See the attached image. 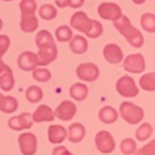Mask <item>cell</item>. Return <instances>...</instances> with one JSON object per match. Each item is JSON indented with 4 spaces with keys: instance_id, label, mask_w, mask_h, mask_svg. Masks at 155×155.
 Instances as JSON below:
<instances>
[{
    "instance_id": "1",
    "label": "cell",
    "mask_w": 155,
    "mask_h": 155,
    "mask_svg": "<svg viewBox=\"0 0 155 155\" xmlns=\"http://www.w3.org/2000/svg\"><path fill=\"white\" fill-rule=\"evenodd\" d=\"M114 27L120 31V34L125 38L129 42V45L135 46V48H142L144 44V37L143 34L136 29L135 26H132L131 21L127 16H121L118 21L114 22Z\"/></svg>"
},
{
    "instance_id": "2",
    "label": "cell",
    "mask_w": 155,
    "mask_h": 155,
    "mask_svg": "<svg viewBox=\"0 0 155 155\" xmlns=\"http://www.w3.org/2000/svg\"><path fill=\"white\" fill-rule=\"evenodd\" d=\"M118 113H120L121 118L131 125H136V124L142 123L144 118V110L129 101H125L120 105Z\"/></svg>"
},
{
    "instance_id": "3",
    "label": "cell",
    "mask_w": 155,
    "mask_h": 155,
    "mask_svg": "<svg viewBox=\"0 0 155 155\" xmlns=\"http://www.w3.org/2000/svg\"><path fill=\"white\" fill-rule=\"evenodd\" d=\"M116 90L124 98H135L139 94V87L132 76L124 75L116 83Z\"/></svg>"
},
{
    "instance_id": "4",
    "label": "cell",
    "mask_w": 155,
    "mask_h": 155,
    "mask_svg": "<svg viewBox=\"0 0 155 155\" xmlns=\"http://www.w3.org/2000/svg\"><path fill=\"white\" fill-rule=\"evenodd\" d=\"M124 70L129 74H143L146 70V59L142 53L128 54L124 59Z\"/></svg>"
},
{
    "instance_id": "5",
    "label": "cell",
    "mask_w": 155,
    "mask_h": 155,
    "mask_svg": "<svg viewBox=\"0 0 155 155\" xmlns=\"http://www.w3.org/2000/svg\"><path fill=\"white\" fill-rule=\"evenodd\" d=\"M95 146L99 153L110 154V153H113L116 148L114 137L107 131H99L98 134L95 135Z\"/></svg>"
},
{
    "instance_id": "6",
    "label": "cell",
    "mask_w": 155,
    "mask_h": 155,
    "mask_svg": "<svg viewBox=\"0 0 155 155\" xmlns=\"http://www.w3.org/2000/svg\"><path fill=\"white\" fill-rule=\"evenodd\" d=\"M98 15L101 16L102 19H106V21H113L114 23L116 21L123 16V11H121V7L116 3H101L98 5Z\"/></svg>"
},
{
    "instance_id": "7",
    "label": "cell",
    "mask_w": 155,
    "mask_h": 155,
    "mask_svg": "<svg viewBox=\"0 0 155 155\" xmlns=\"http://www.w3.org/2000/svg\"><path fill=\"white\" fill-rule=\"evenodd\" d=\"M76 76L83 82H95L99 76V68L94 63H82L76 68Z\"/></svg>"
},
{
    "instance_id": "8",
    "label": "cell",
    "mask_w": 155,
    "mask_h": 155,
    "mask_svg": "<svg viewBox=\"0 0 155 155\" xmlns=\"http://www.w3.org/2000/svg\"><path fill=\"white\" fill-rule=\"evenodd\" d=\"M93 21L94 19H90L87 16V14L83 12V11H78L72 16H71V27L72 29L78 30V31L83 33V34H87L90 31L91 26H93Z\"/></svg>"
},
{
    "instance_id": "9",
    "label": "cell",
    "mask_w": 155,
    "mask_h": 155,
    "mask_svg": "<svg viewBox=\"0 0 155 155\" xmlns=\"http://www.w3.org/2000/svg\"><path fill=\"white\" fill-rule=\"evenodd\" d=\"M18 144L23 155H34L37 151V136L31 132H25L18 137Z\"/></svg>"
},
{
    "instance_id": "10",
    "label": "cell",
    "mask_w": 155,
    "mask_h": 155,
    "mask_svg": "<svg viewBox=\"0 0 155 155\" xmlns=\"http://www.w3.org/2000/svg\"><path fill=\"white\" fill-rule=\"evenodd\" d=\"M40 64V59H38L37 53H33L30 51H26L23 53L19 54L18 57V67L22 71H34Z\"/></svg>"
},
{
    "instance_id": "11",
    "label": "cell",
    "mask_w": 155,
    "mask_h": 155,
    "mask_svg": "<svg viewBox=\"0 0 155 155\" xmlns=\"http://www.w3.org/2000/svg\"><path fill=\"white\" fill-rule=\"evenodd\" d=\"M33 116L30 113H22L19 116H14L12 118L8 120V127L14 131H23V129H29L33 125Z\"/></svg>"
},
{
    "instance_id": "12",
    "label": "cell",
    "mask_w": 155,
    "mask_h": 155,
    "mask_svg": "<svg viewBox=\"0 0 155 155\" xmlns=\"http://www.w3.org/2000/svg\"><path fill=\"white\" fill-rule=\"evenodd\" d=\"M76 114V105L72 101H63L54 110V116L59 120L70 121L75 117Z\"/></svg>"
},
{
    "instance_id": "13",
    "label": "cell",
    "mask_w": 155,
    "mask_h": 155,
    "mask_svg": "<svg viewBox=\"0 0 155 155\" xmlns=\"http://www.w3.org/2000/svg\"><path fill=\"white\" fill-rule=\"evenodd\" d=\"M38 59L41 65H48L52 61H54L57 57V46L54 42L46 44V45L38 48Z\"/></svg>"
},
{
    "instance_id": "14",
    "label": "cell",
    "mask_w": 155,
    "mask_h": 155,
    "mask_svg": "<svg viewBox=\"0 0 155 155\" xmlns=\"http://www.w3.org/2000/svg\"><path fill=\"white\" fill-rule=\"evenodd\" d=\"M104 57L110 64H120L124 61V53L117 44H107L104 48Z\"/></svg>"
},
{
    "instance_id": "15",
    "label": "cell",
    "mask_w": 155,
    "mask_h": 155,
    "mask_svg": "<svg viewBox=\"0 0 155 155\" xmlns=\"http://www.w3.org/2000/svg\"><path fill=\"white\" fill-rule=\"evenodd\" d=\"M67 136H68L67 129L61 125L53 124V125H51L48 128V139L52 144H60V143H63L67 139Z\"/></svg>"
},
{
    "instance_id": "16",
    "label": "cell",
    "mask_w": 155,
    "mask_h": 155,
    "mask_svg": "<svg viewBox=\"0 0 155 155\" xmlns=\"http://www.w3.org/2000/svg\"><path fill=\"white\" fill-rule=\"evenodd\" d=\"M54 112L48 105H40L33 113V121L34 123H49L54 120Z\"/></svg>"
},
{
    "instance_id": "17",
    "label": "cell",
    "mask_w": 155,
    "mask_h": 155,
    "mask_svg": "<svg viewBox=\"0 0 155 155\" xmlns=\"http://www.w3.org/2000/svg\"><path fill=\"white\" fill-rule=\"evenodd\" d=\"M68 140H70L71 143H79L82 142L83 139H84L86 136V128L83 124L80 123H74L70 125V128H68Z\"/></svg>"
},
{
    "instance_id": "18",
    "label": "cell",
    "mask_w": 155,
    "mask_h": 155,
    "mask_svg": "<svg viewBox=\"0 0 155 155\" xmlns=\"http://www.w3.org/2000/svg\"><path fill=\"white\" fill-rule=\"evenodd\" d=\"M70 49L75 54H83L87 52L88 42L83 35H74L72 40L70 41Z\"/></svg>"
},
{
    "instance_id": "19",
    "label": "cell",
    "mask_w": 155,
    "mask_h": 155,
    "mask_svg": "<svg viewBox=\"0 0 155 155\" xmlns=\"http://www.w3.org/2000/svg\"><path fill=\"white\" fill-rule=\"evenodd\" d=\"M98 117L104 124H113L117 121L118 112L112 106H104L101 110H99Z\"/></svg>"
},
{
    "instance_id": "20",
    "label": "cell",
    "mask_w": 155,
    "mask_h": 155,
    "mask_svg": "<svg viewBox=\"0 0 155 155\" xmlns=\"http://www.w3.org/2000/svg\"><path fill=\"white\" fill-rule=\"evenodd\" d=\"M18 109V101L11 95H2L0 97V112L11 114Z\"/></svg>"
},
{
    "instance_id": "21",
    "label": "cell",
    "mask_w": 155,
    "mask_h": 155,
    "mask_svg": "<svg viewBox=\"0 0 155 155\" xmlns=\"http://www.w3.org/2000/svg\"><path fill=\"white\" fill-rule=\"evenodd\" d=\"M70 95L72 97L75 101H84L88 95V87L84 83H75L71 86L70 88Z\"/></svg>"
},
{
    "instance_id": "22",
    "label": "cell",
    "mask_w": 155,
    "mask_h": 155,
    "mask_svg": "<svg viewBox=\"0 0 155 155\" xmlns=\"http://www.w3.org/2000/svg\"><path fill=\"white\" fill-rule=\"evenodd\" d=\"M38 29V19L34 16H22L21 30L25 33H33Z\"/></svg>"
},
{
    "instance_id": "23",
    "label": "cell",
    "mask_w": 155,
    "mask_h": 155,
    "mask_svg": "<svg viewBox=\"0 0 155 155\" xmlns=\"http://www.w3.org/2000/svg\"><path fill=\"white\" fill-rule=\"evenodd\" d=\"M54 35H56V40L59 41V42H70L74 37L71 27L65 26V25L57 27L56 31H54Z\"/></svg>"
},
{
    "instance_id": "24",
    "label": "cell",
    "mask_w": 155,
    "mask_h": 155,
    "mask_svg": "<svg viewBox=\"0 0 155 155\" xmlns=\"http://www.w3.org/2000/svg\"><path fill=\"white\" fill-rule=\"evenodd\" d=\"M19 8H21L22 16H34L37 11V3L35 0H22Z\"/></svg>"
},
{
    "instance_id": "25",
    "label": "cell",
    "mask_w": 155,
    "mask_h": 155,
    "mask_svg": "<svg viewBox=\"0 0 155 155\" xmlns=\"http://www.w3.org/2000/svg\"><path fill=\"white\" fill-rule=\"evenodd\" d=\"M153 132H154V129H153L151 124L143 123L142 125L136 129V139L139 140V142H146V140H148L153 136Z\"/></svg>"
},
{
    "instance_id": "26",
    "label": "cell",
    "mask_w": 155,
    "mask_h": 155,
    "mask_svg": "<svg viewBox=\"0 0 155 155\" xmlns=\"http://www.w3.org/2000/svg\"><path fill=\"white\" fill-rule=\"evenodd\" d=\"M140 25L142 29L147 33H155V15L151 12H146L140 18Z\"/></svg>"
},
{
    "instance_id": "27",
    "label": "cell",
    "mask_w": 155,
    "mask_h": 155,
    "mask_svg": "<svg viewBox=\"0 0 155 155\" xmlns=\"http://www.w3.org/2000/svg\"><path fill=\"white\" fill-rule=\"evenodd\" d=\"M44 98V93L38 86H30L26 90V99L30 104H38Z\"/></svg>"
},
{
    "instance_id": "28",
    "label": "cell",
    "mask_w": 155,
    "mask_h": 155,
    "mask_svg": "<svg viewBox=\"0 0 155 155\" xmlns=\"http://www.w3.org/2000/svg\"><path fill=\"white\" fill-rule=\"evenodd\" d=\"M14 84H15V79H14L12 75V70L0 75V88L3 91H11Z\"/></svg>"
},
{
    "instance_id": "29",
    "label": "cell",
    "mask_w": 155,
    "mask_h": 155,
    "mask_svg": "<svg viewBox=\"0 0 155 155\" xmlns=\"http://www.w3.org/2000/svg\"><path fill=\"white\" fill-rule=\"evenodd\" d=\"M38 14L40 16L44 19V21H52L57 16V10L54 5L52 4H42L38 10Z\"/></svg>"
},
{
    "instance_id": "30",
    "label": "cell",
    "mask_w": 155,
    "mask_h": 155,
    "mask_svg": "<svg viewBox=\"0 0 155 155\" xmlns=\"http://www.w3.org/2000/svg\"><path fill=\"white\" fill-rule=\"evenodd\" d=\"M139 84L146 91H155V72H148L146 75H142Z\"/></svg>"
},
{
    "instance_id": "31",
    "label": "cell",
    "mask_w": 155,
    "mask_h": 155,
    "mask_svg": "<svg viewBox=\"0 0 155 155\" xmlns=\"http://www.w3.org/2000/svg\"><path fill=\"white\" fill-rule=\"evenodd\" d=\"M120 150L124 155H134L137 151L136 142L134 139H131V137H127L120 143Z\"/></svg>"
},
{
    "instance_id": "32",
    "label": "cell",
    "mask_w": 155,
    "mask_h": 155,
    "mask_svg": "<svg viewBox=\"0 0 155 155\" xmlns=\"http://www.w3.org/2000/svg\"><path fill=\"white\" fill-rule=\"evenodd\" d=\"M52 42H54L53 37H52V34L48 30H41V31H38V34L35 35V44H37L38 48L46 45V44H52Z\"/></svg>"
},
{
    "instance_id": "33",
    "label": "cell",
    "mask_w": 155,
    "mask_h": 155,
    "mask_svg": "<svg viewBox=\"0 0 155 155\" xmlns=\"http://www.w3.org/2000/svg\"><path fill=\"white\" fill-rule=\"evenodd\" d=\"M33 78H34V80H37V82H49L52 78V74L49 70H46V68H35L34 71H33Z\"/></svg>"
},
{
    "instance_id": "34",
    "label": "cell",
    "mask_w": 155,
    "mask_h": 155,
    "mask_svg": "<svg viewBox=\"0 0 155 155\" xmlns=\"http://www.w3.org/2000/svg\"><path fill=\"white\" fill-rule=\"evenodd\" d=\"M102 33H104V27H102V25L99 23L98 21H93V26H91L90 31H88L86 35H87L88 38H98Z\"/></svg>"
},
{
    "instance_id": "35",
    "label": "cell",
    "mask_w": 155,
    "mask_h": 155,
    "mask_svg": "<svg viewBox=\"0 0 155 155\" xmlns=\"http://www.w3.org/2000/svg\"><path fill=\"white\" fill-rule=\"evenodd\" d=\"M134 155H155V139L136 151Z\"/></svg>"
},
{
    "instance_id": "36",
    "label": "cell",
    "mask_w": 155,
    "mask_h": 155,
    "mask_svg": "<svg viewBox=\"0 0 155 155\" xmlns=\"http://www.w3.org/2000/svg\"><path fill=\"white\" fill-rule=\"evenodd\" d=\"M10 44H11V41L8 35H5V34L0 35V57L7 53L8 48H10Z\"/></svg>"
},
{
    "instance_id": "37",
    "label": "cell",
    "mask_w": 155,
    "mask_h": 155,
    "mask_svg": "<svg viewBox=\"0 0 155 155\" xmlns=\"http://www.w3.org/2000/svg\"><path fill=\"white\" fill-rule=\"evenodd\" d=\"M52 155H74V154L70 153L64 146H57V147L52 151Z\"/></svg>"
},
{
    "instance_id": "38",
    "label": "cell",
    "mask_w": 155,
    "mask_h": 155,
    "mask_svg": "<svg viewBox=\"0 0 155 155\" xmlns=\"http://www.w3.org/2000/svg\"><path fill=\"white\" fill-rule=\"evenodd\" d=\"M84 4V0H70V7L72 8H80Z\"/></svg>"
},
{
    "instance_id": "39",
    "label": "cell",
    "mask_w": 155,
    "mask_h": 155,
    "mask_svg": "<svg viewBox=\"0 0 155 155\" xmlns=\"http://www.w3.org/2000/svg\"><path fill=\"white\" fill-rule=\"evenodd\" d=\"M7 71H11V68L8 67V65L2 60V57H0V75L4 74V72H7Z\"/></svg>"
},
{
    "instance_id": "40",
    "label": "cell",
    "mask_w": 155,
    "mask_h": 155,
    "mask_svg": "<svg viewBox=\"0 0 155 155\" xmlns=\"http://www.w3.org/2000/svg\"><path fill=\"white\" fill-rule=\"evenodd\" d=\"M54 3H56V5L60 8H64V7L70 5V0H54Z\"/></svg>"
},
{
    "instance_id": "41",
    "label": "cell",
    "mask_w": 155,
    "mask_h": 155,
    "mask_svg": "<svg viewBox=\"0 0 155 155\" xmlns=\"http://www.w3.org/2000/svg\"><path fill=\"white\" fill-rule=\"evenodd\" d=\"M132 2H134L135 4H143V3H144L146 0H132Z\"/></svg>"
},
{
    "instance_id": "42",
    "label": "cell",
    "mask_w": 155,
    "mask_h": 155,
    "mask_svg": "<svg viewBox=\"0 0 155 155\" xmlns=\"http://www.w3.org/2000/svg\"><path fill=\"white\" fill-rule=\"evenodd\" d=\"M2 29H3V21L0 19V30H2Z\"/></svg>"
},
{
    "instance_id": "43",
    "label": "cell",
    "mask_w": 155,
    "mask_h": 155,
    "mask_svg": "<svg viewBox=\"0 0 155 155\" xmlns=\"http://www.w3.org/2000/svg\"><path fill=\"white\" fill-rule=\"evenodd\" d=\"M3 2H12V0H3Z\"/></svg>"
},
{
    "instance_id": "44",
    "label": "cell",
    "mask_w": 155,
    "mask_h": 155,
    "mask_svg": "<svg viewBox=\"0 0 155 155\" xmlns=\"http://www.w3.org/2000/svg\"><path fill=\"white\" fill-rule=\"evenodd\" d=\"M0 97H2V94H0Z\"/></svg>"
}]
</instances>
